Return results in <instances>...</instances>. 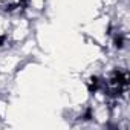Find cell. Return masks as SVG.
<instances>
[{"label": "cell", "mask_w": 130, "mask_h": 130, "mask_svg": "<svg viewBox=\"0 0 130 130\" xmlns=\"http://www.w3.org/2000/svg\"><path fill=\"white\" fill-rule=\"evenodd\" d=\"M43 6H44V0H29V8L41 9Z\"/></svg>", "instance_id": "cell-1"}]
</instances>
